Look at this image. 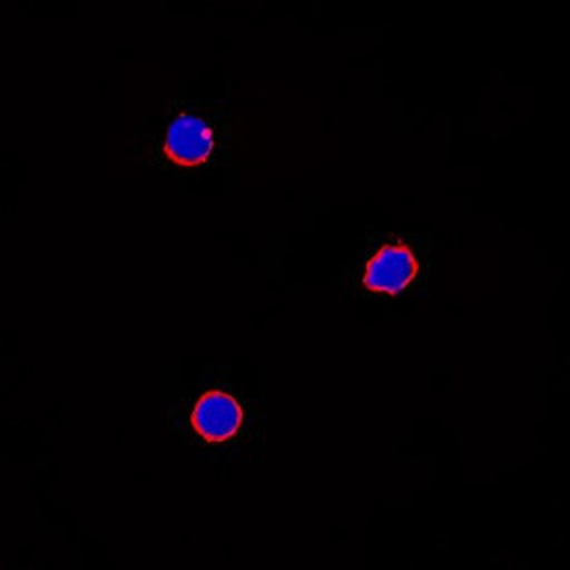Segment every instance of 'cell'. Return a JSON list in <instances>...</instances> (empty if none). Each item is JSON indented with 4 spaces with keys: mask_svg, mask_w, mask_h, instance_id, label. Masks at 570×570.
Masks as SVG:
<instances>
[{
    "mask_svg": "<svg viewBox=\"0 0 570 570\" xmlns=\"http://www.w3.org/2000/svg\"><path fill=\"white\" fill-rule=\"evenodd\" d=\"M420 272L413 249L405 243H391L377 249L363 272L361 283L372 293L396 295L413 283Z\"/></svg>",
    "mask_w": 570,
    "mask_h": 570,
    "instance_id": "cell-1",
    "label": "cell"
},
{
    "mask_svg": "<svg viewBox=\"0 0 570 570\" xmlns=\"http://www.w3.org/2000/svg\"><path fill=\"white\" fill-rule=\"evenodd\" d=\"M240 425L243 406L226 392H206L191 411V428L206 442H226L239 432Z\"/></svg>",
    "mask_w": 570,
    "mask_h": 570,
    "instance_id": "cell-2",
    "label": "cell"
},
{
    "mask_svg": "<svg viewBox=\"0 0 570 570\" xmlns=\"http://www.w3.org/2000/svg\"><path fill=\"white\" fill-rule=\"evenodd\" d=\"M214 148L210 125L194 115H179L170 122L165 139V156L177 166L204 165Z\"/></svg>",
    "mask_w": 570,
    "mask_h": 570,
    "instance_id": "cell-3",
    "label": "cell"
}]
</instances>
